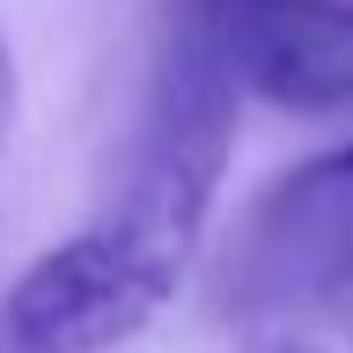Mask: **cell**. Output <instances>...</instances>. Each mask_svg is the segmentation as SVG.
Returning <instances> with one entry per match:
<instances>
[{
	"label": "cell",
	"instance_id": "3957f363",
	"mask_svg": "<svg viewBox=\"0 0 353 353\" xmlns=\"http://www.w3.org/2000/svg\"><path fill=\"white\" fill-rule=\"evenodd\" d=\"M243 280L265 294H346L353 287V140L309 154L250 206Z\"/></svg>",
	"mask_w": 353,
	"mask_h": 353
},
{
	"label": "cell",
	"instance_id": "277c9868",
	"mask_svg": "<svg viewBox=\"0 0 353 353\" xmlns=\"http://www.w3.org/2000/svg\"><path fill=\"white\" fill-rule=\"evenodd\" d=\"M8 118H15V52H8V30H0V140H8Z\"/></svg>",
	"mask_w": 353,
	"mask_h": 353
},
{
	"label": "cell",
	"instance_id": "7a4b0ae2",
	"mask_svg": "<svg viewBox=\"0 0 353 353\" xmlns=\"http://www.w3.org/2000/svg\"><path fill=\"white\" fill-rule=\"evenodd\" d=\"M250 96L280 110H353V0H192Z\"/></svg>",
	"mask_w": 353,
	"mask_h": 353
},
{
	"label": "cell",
	"instance_id": "6da1fadb",
	"mask_svg": "<svg viewBox=\"0 0 353 353\" xmlns=\"http://www.w3.org/2000/svg\"><path fill=\"white\" fill-rule=\"evenodd\" d=\"M184 265L140 243L125 221L96 214L81 236L52 243L0 294V353H110L154 324Z\"/></svg>",
	"mask_w": 353,
	"mask_h": 353
},
{
	"label": "cell",
	"instance_id": "5b68a950",
	"mask_svg": "<svg viewBox=\"0 0 353 353\" xmlns=\"http://www.w3.org/2000/svg\"><path fill=\"white\" fill-rule=\"evenodd\" d=\"M287 353H309V346H287Z\"/></svg>",
	"mask_w": 353,
	"mask_h": 353
}]
</instances>
